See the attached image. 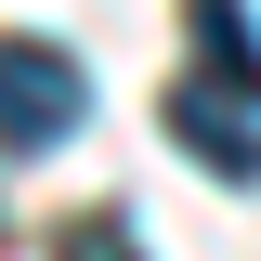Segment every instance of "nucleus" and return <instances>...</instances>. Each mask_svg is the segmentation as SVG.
<instances>
[{"mask_svg":"<svg viewBox=\"0 0 261 261\" xmlns=\"http://www.w3.org/2000/svg\"><path fill=\"white\" fill-rule=\"evenodd\" d=\"M53 261H130V222H105V209H92V222L53 235Z\"/></svg>","mask_w":261,"mask_h":261,"instance_id":"4","label":"nucleus"},{"mask_svg":"<svg viewBox=\"0 0 261 261\" xmlns=\"http://www.w3.org/2000/svg\"><path fill=\"white\" fill-rule=\"evenodd\" d=\"M183 27H196V79L261 92V27H248V0H183Z\"/></svg>","mask_w":261,"mask_h":261,"instance_id":"3","label":"nucleus"},{"mask_svg":"<svg viewBox=\"0 0 261 261\" xmlns=\"http://www.w3.org/2000/svg\"><path fill=\"white\" fill-rule=\"evenodd\" d=\"M79 118H92L79 53H65V39H39V27H13V39H0V144H13V157H53Z\"/></svg>","mask_w":261,"mask_h":261,"instance_id":"1","label":"nucleus"},{"mask_svg":"<svg viewBox=\"0 0 261 261\" xmlns=\"http://www.w3.org/2000/svg\"><path fill=\"white\" fill-rule=\"evenodd\" d=\"M170 130H183L196 170L261 183V92H235V79H170Z\"/></svg>","mask_w":261,"mask_h":261,"instance_id":"2","label":"nucleus"}]
</instances>
